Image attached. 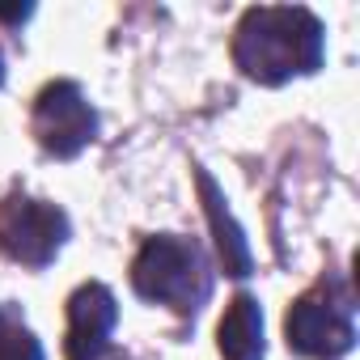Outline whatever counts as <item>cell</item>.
I'll return each instance as SVG.
<instances>
[{
    "label": "cell",
    "instance_id": "cell-1",
    "mask_svg": "<svg viewBox=\"0 0 360 360\" xmlns=\"http://www.w3.org/2000/svg\"><path fill=\"white\" fill-rule=\"evenodd\" d=\"M326 60V30L309 9L259 5L246 9L233 30V64L259 85H284L292 77H314Z\"/></svg>",
    "mask_w": 360,
    "mask_h": 360
},
{
    "label": "cell",
    "instance_id": "cell-2",
    "mask_svg": "<svg viewBox=\"0 0 360 360\" xmlns=\"http://www.w3.org/2000/svg\"><path fill=\"white\" fill-rule=\"evenodd\" d=\"M131 288L140 301L165 305L178 318H195L212 301V263L195 238L157 233L131 259Z\"/></svg>",
    "mask_w": 360,
    "mask_h": 360
},
{
    "label": "cell",
    "instance_id": "cell-3",
    "mask_svg": "<svg viewBox=\"0 0 360 360\" xmlns=\"http://www.w3.org/2000/svg\"><path fill=\"white\" fill-rule=\"evenodd\" d=\"M284 343L305 360H339L356 347V297L352 284L326 267L284 314Z\"/></svg>",
    "mask_w": 360,
    "mask_h": 360
},
{
    "label": "cell",
    "instance_id": "cell-4",
    "mask_svg": "<svg viewBox=\"0 0 360 360\" xmlns=\"http://www.w3.org/2000/svg\"><path fill=\"white\" fill-rule=\"evenodd\" d=\"M68 238H72V221L60 204L34 200L26 191L0 195V255L9 263L43 271L60 259Z\"/></svg>",
    "mask_w": 360,
    "mask_h": 360
},
{
    "label": "cell",
    "instance_id": "cell-5",
    "mask_svg": "<svg viewBox=\"0 0 360 360\" xmlns=\"http://www.w3.org/2000/svg\"><path fill=\"white\" fill-rule=\"evenodd\" d=\"M30 131L47 157L72 161L98 140V110L89 106V98L77 81H51L34 98Z\"/></svg>",
    "mask_w": 360,
    "mask_h": 360
},
{
    "label": "cell",
    "instance_id": "cell-6",
    "mask_svg": "<svg viewBox=\"0 0 360 360\" xmlns=\"http://www.w3.org/2000/svg\"><path fill=\"white\" fill-rule=\"evenodd\" d=\"M115 322H119V301L106 284L89 280L68 297V339L64 356L68 360H127L115 352Z\"/></svg>",
    "mask_w": 360,
    "mask_h": 360
},
{
    "label": "cell",
    "instance_id": "cell-7",
    "mask_svg": "<svg viewBox=\"0 0 360 360\" xmlns=\"http://www.w3.org/2000/svg\"><path fill=\"white\" fill-rule=\"evenodd\" d=\"M217 343L225 360H263L267 339H263V305L250 292H238L217 326Z\"/></svg>",
    "mask_w": 360,
    "mask_h": 360
},
{
    "label": "cell",
    "instance_id": "cell-8",
    "mask_svg": "<svg viewBox=\"0 0 360 360\" xmlns=\"http://www.w3.org/2000/svg\"><path fill=\"white\" fill-rule=\"evenodd\" d=\"M195 183H200V195H204V212H208V225H212V233H217V255H221V267H225V276H250L255 271V259H250V246H246V233L238 229V221L229 217V208H225V200H221V191H217V183L204 174V169H195Z\"/></svg>",
    "mask_w": 360,
    "mask_h": 360
},
{
    "label": "cell",
    "instance_id": "cell-9",
    "mask_svg": "<svg viewBox=\"0 0 360 360\" xmlns=\"http://www.w3.org/2000/svg\"><path fill=\"white\" fill-rule=\"evenodd\" d=\"M0 360H47L39 335L26 326L22 309L0 301Z\"/></svg>",
    "mask_w": 360,
    "mask_h": 360
},
{
    "label": "cell",
    "instance_id": "cell-10",
    "mask_svg": "<svg viewBox=\"0 0 360 360\" xmlns=\"http://www.w3.org/2000/svg\"><path fill=\"white\" fill-rule=\"evenodd\" d=\"M5 72H9V68H5V51H0V85H5Z\"/></svg>",
    "mask_w": 360,
    "mask_h": 360
}]
</instances>
